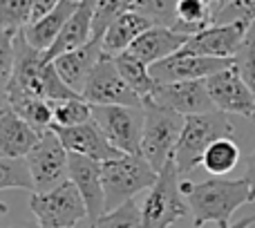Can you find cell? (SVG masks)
Masks as SVG:
<instances>
[{"label": "cell", "mask_w": 255, "mask_h": 228, "mask_svg": "<svg viewBox=\"0 0 255 228\" xmlns=\"http://www.w3.org/2000/svg\"><path fill=\"white\" fill-rule=\"evenodd\" d=\"M181 195L190 208L195 228L213 222L217 228H229L235 211L244 204H251V186L244 179H215L206 181H181Z\"/></svg>", "instance_id": "cell-1"}, {"label": "cell", "mask_w": 255, "mask_h": 228, "mask_svg": "<svg viewBox=\"0 0 255 228\" xmlns=\"http://www.w3.org/2000/svg\"><path fill=\"white\" fill-rule=\"evenodd\" d=\"M235 127L231 123L229 114L215 110L197 116H186L184 132L179 136V143L175 150V163L179 177H186L202 166V159L211 143H215L222 136H233Z\"/></svg>", "instance_id": "cell-2"}, {"label": "cell", "mask_w": 255, "mask_h": 228, "mask_svg": "<svg viewBox=\"0 0 255 228\" xmlns=\"http://www.w3.org/2000/svg\"><path fill=\"white\" fill-rule=\"evenodd\" d=\"M145 123H143V139H141V157L150 163L157 172L166 168V163L175 157L179 136L184 132L186 116L161 108L152 101L143 103Z\"/></svg>", "instance_id": "cell-3"}, {"label": "cell", "mask_w": 255, "mask_h": 228, "mask_svg": "<svg viewBox=\"0 0 255 228\" xmlns=\"http://www.w3.org/2000/svg\"><path fill=\"white\" fill-rule=\"evenodd\" d=\"M159 179V172L141 154H124L121 159L103 163V188H106V208L124 206L134 199L141 190H150Z\"/></svg>", "instance_id": "cell-4"}, {"label": "cell", "mask_w": 255, "mask_h": 228, "mask_svg": "<svg viewBox=\"0 0 255 228\" xmlns=\"http://www.w3.org/2000/svg\"><path fill=\"white\" fill-rule=\"evenodd\" d=\"M179 184V172H177V163L172 157L166 163V168L159 172L157 184L150 188L141 206V215H143L141 228H172L188 215L190 208L181 195Z\"/></svg>", "instance_id": "cell-5"}, {"label": "cell", "mask_w": 255, "mask_h": 228, "mask_svg": "<svg viewBox=\"0 0 255 228\" xmlns=\"http://www.w3.org/2000/svg\"><path fill=\"white\" fill-rule=\"evenodd\" d=\"M29 211L40 228H74L88 217V206L72 179H65L49 193H34L29 197Z\"/></svg>", "instance_id": "cell-6"}, {"label": "cell", "mask_w": 255, "mask_h": 228, "mask_svg": "<svg viewBox=\"0 0 255 228\" xmlns=\"http://www.w3.org/2000/svg\"><path fill=\"white\" fill-rule=\"evenodd\" d=\"M92 118L101 125L106 136L124 154H141L143 139V108L126 106H92Z\"/></svg>", "instance_id": "cell-7"}, {"label": "cell", "mask_w": 255, "mask_h": 228, "mask_svg": "<svg viewBox=\"0 0 255 228\" xmlns=\"http://www.w3.org/2000/svg\"><path fill=\"white\" fill-rule=\"evenodd\" d=\"M36 193H49L70 177V152L54 130L43 132L40 141L27 154Z\"/></svg>", "instance_id": "cell-8"}, {"label": "cell", "mask_w": 255, "mask_h": 228, "mask_svg": "<svg viewBox=\"0 0 255 228\" xmlns=\"http://www.w3.org/2000/svg\"><path fill=\"white\" fill-rule=\"evenodd\" d=\"M83 99L92 106H126V108H143L141 97L126 83L117 67L115 58L106 56L99 61L83 90Z\"/></svg>", "instance_id": "cell-9"}, {"label": "cell", "mask_w": 255, "mask_h": 228, "mask_svg": "<svg viewBox=\"0 0 255 228\" xmlns=\"http://www.w3.org/2000/svg\"><path fill=\"white\" fill-rule=\"evenodd\" d=\"M233 67V58L197 56L190 52H177L175 56L159 61L150 67L157 83H179V81H208L211 76Z\"/></svg>", "instance_id": "cell-10"}, {"label": "cell", "mask_w": 255, "mask_h": 228, "mask_svg": "<svg viewBox=\"0 0 255 228\" xmlns=\"http://www.w3.org/2000/svg\"><path fill=\"white\" fill-rule=\"evenodd\" d=\"M148 101L161 108L181 114V116H197V114L215 112L206 81H179V83H157L152 97Z\"/></svg>", "instance_id": "cell-11"}, {"label": "cell", "mask_w": 255, "mask_h": 228, "mask_svg": "<svg viewBox=\"0 0 255 228\" xmlns=\"http://www.w3.org/2000/svg\"><path fill=\"white\" fill-rule=\"evenodd\" d=\"M206 85L217 110L226 112L229 116L240 114L249 121H255V94L244 83V79L238 74L235 67H229V70L211 76L206 81Z\"/></svg>", "instance_id": "cell-12"}, {"label": "cell", "mask_w": 255, "mask_h": 228, "mask_svg": "<svg viewBox=\"0 0 255 228\" xmlns=\"http://www.w3.org/2000/svg\"><path fill=\"white\" fill-rule=\"evenodd\" d=\"M52 130L61 136L67 152L81 154V157L94 159V161H101V163L124 157V152L112 145V141L108 139L106 132L101 130V125L94 118L76 127H52Z\"/></svg>", "instance_id": "cell-13"}, {"label": "cell", "mask_w": 255, "mask_h": 228, "mask_svg": "<svg viewBox=\"0 0 255 228\" xmlns=\"http://www.w3.org/2000/svg\"><path fill=\"white\" fill-rule=\"evenodd\" d=\"M70 179L76 184L85 206H88L90 226L108 213L106 188H103V163L94 159L70 152Z\"/></svg>", "instance_id": "cell-14"}, {"label": "cell", "mask_w": 255, "mask_h": 228, "mask_svg": "<svg viewBox=\"0 0 255 228\" xmlns=\"http://www.w3.org/2000/svg\"><path fill=\"white\" fill-rule=\"evenodd\" d=\"M247 22H231V25H211L208 29L190 36L184 52L211 58H233L240 49L244 36L249 31Z\"/></svg>", "instance_id": "cell-15"}, {"label": "cell", "mask_w": 255, "mask_h": 228, "mask_svg": "<svg viewBox=\"0 0 255 228\" xmlns=\"http://www.w3.org/2000/svg\"><path fill=\"white\" fill-rule=\"evenodd\" d=\"M101 58H103L101 40L92 38L88 45L74 49V52L63 54V56H58L56 61H52V63L56 65V72L63 79V83H65L70 90H74L76 94L83 97L85 85H88L90 76H92L94 67L99 65Z\"/></svg>", "instance_id": "cell-16"}, {"label": "cell", "mask_w": 255, "mask_h": 228, "mask_svg": "<svg viewBox=\"0 0 255 228\" xmlns=\"http://www.w3.org/2000/svg\"><path fill=\"white\" fill-rule=\"evenodd\" d=\"M188 40L190 36L179 34V31L170 29V27H150L145 34H141L132 43V47L128 52H132L148 67H152L154 63L166 61V58L175 56L177 52H181Z\"/></svg>", "instance_id": "cell-17"}, {"label": "cell", "mask_w": 255, "mask_h": 228, "mask_svg": "<svg viewBox=\"0 0 255 228\" xmlns=\"http://www.w3.org/2000/svg\"><path fill=\"white\" fill-rule=\"evenodd\" d=\"M43 132L22 121L9 103L2 101L0 110V157H27L40 141Z\"/></svg>", "instance_id": "cell-18"}, {"label": "cell", "mask_w": 255, "mask_h": 228, "mask_svg": "<svg viewBox=\"0 0 255 228\" xmlns=\"http://www.w3.org/2000/svg\"><path fill=\"white\" fill-rule=\"evenodd\" d=\"M94 7H97V0H81L79 9L74 11V16L67 20V25L63 27L61 36L56 38V43L49 47V52H45V58L49 63L56 61L58 56L67 52H74V49L88 45L94 38Z\"/></svg>", "instance_id": "cell-19"}, {"label": "cell", "mask_w": 255, "mask_h": 228, "mask_svg": "<svg viewBox=\"0 0 255 228\" xmlns=\"http://www.w3.org/2000/svg\"><path fill=\"white\" fill-rule=\"evenodd\" d=\"M79 4H81V0H63L54 11H49L47 16H43L40 20L27 25L25 29H22L27 43H29L31 47L40 49V52H49V47L56 43V38L61 36L63 27H65L67 20L74 16Z\"/></svg>", "instance_id": "cell-20"}, {"label": "cell", "mask_w": 255, "mask_h": 228, "mask_svg": "<svg viewBox=\"0 0 255 228\" xmlns=\"http://www.w3.org/2000/svg\"><path fill=\"white\" fill-rule=\"evenodd\" d=\"M150 27H154V25L145 16H141L139 11L124 13L119 20L112 22L110 29H108L106 36L101 38L103 54L115 58V56H119V54L128 52V49L132 47V43H134L141 34H145Z\"/></svg>", "instance_id": "cell-21"}, {"label": "cell", "mask_w": 255, "mask_h": 228, "mask_svg": "<svg viewBox=\"0 0 255 228\" xmlns=\"http://www.w3.org/2000/svg\"><path fill=\"white\" fill-rule=\"evenodd\" d=\"M2 101L11 106V110L27 121L34 130L47 132L54 125V110L52 103L45 101L40 97H29V94H18V92H7L2 94Z\"/></svg>", "instance_id": "cell-22"}, {"label": "cell", "mask_w": 255, "mask_h": 228, "mask_svg": "<svg viewBox=\"0 0 255 228\" xmlns=\"http://www.w3.org/2000/svg\"><path fill=\"white\" fill-rule=\"evenodd\" d=\"M215 25V9L208 0H179L177 2V20L172 29L184 36H195Z\"/></svg>", "instance_id": "cell-23"}, {"label": "cell", "mask_w": 255, "mask_h": 228, "mask_svg": "<svg viewBox=\"0 0 255 228\" xmlns=\"http://www.w3.org/2000/svg\"><path fill=\"white\" fill-rule=\"evenodd\" d=\"M115 63H117V67H119L121 76L126 79V83L139 94L141 101L143 103L148 101V99L152 97L154 88H157V81L150 74V67L145 65L141 58H136L132 52H124V54H119V56H115Z\"/></svg>", "instance_id": "cell-24"}, {"label": "cell", "mask_w": 255, "mask_h": 228, "mask_svg": "<svg viewBox=\"0 0 255 228\" xmlns=\"http://www.w3.org/2000/svg\"><path fill=\"white\" fill-rule=\"evenodd\" d=\"M240 157H242V152H240L238 141L233 136H222L215 143H211V148L206 150V154L202 159V166L208 175L224 177L240 163Z\"/></svg>", "instance_id": "cell-25"}, {"label": "cell", "mask_w": 255, "mask_h": 228, "mask_svg": "<svg viewBox=\"0 0 255 228\" xmlns=\"http://www.w3.org/2000/svg\"><path fill=\"white\" fill-rule=\"evenodd\" d=\"M27 190L34 195L36 184L27 157H0V190Z\"/></svg>", "instance_id": "cell-26"}, {"label": "cell", "mask_w": 255, "mask_h": 228, "mask_svg": "<svg viewBox=\"0 0 255 228\" xmlns=\"http://www.w3.org/2000/svg\"><path fill=\"white\" fill-rule=\"evenodd\" d=\"M34 20V0H0V29L2 34H20Z\"/></svg>", "instance_id": "cell-27"}, {"label": "cell", "mask_w": 255, "mask_h": 228, "mask_svg": "<svg viewBox=\"0 0 255 228\" xmlns=\"http://www.w3.org/2000/svg\"><path fill=\"white\" fill-rule=\"evenodd\" d=\"M52 110H54L52 127H76L92 121V103H88L83 97L52 101Z\"/></svg>", "instance_id": "cell-28"}, {"label": "cell", "mask_w": 255, "mask_h": 228, "mask_svg": "<svg viewBox=\"0 0 255 228\" xmlns=\"http://www.w3.org/2000/svg\"><path fill=\"white\" fill-rule=\"evenodd\" d=\"M134 9V0H97L94 7V38L101 40L106 36V31L110 29V25L115 20H119L124 13Z\"/></svg>", "instance_id": "cell-29"}, {"label": "cell", "mask_w": 255, "mask_h": 228, "mask_svg": "<svg viewBox=\"0 0 255 228\" xmlns=\"http://www.w3.org/2000/svg\"><path fill=\"white\" fill-rule=\"evenodd\" d=\"M177 2L179 0H134V9L145 16L154 27H175L177 20Z\"/></svg>", "instance_id": "cell-30"}, {"label": "cell", "mask_w": 255, "mask_h": 228, "mask_svg": "<svg viewBox=\"0 0 255 228\" xmlns=\"http://www.w3.org/2000/svg\"><path fill=\"white\" fill-rule=\"evenodd\" d=\"M143 224V215H141V206L130 199L124 206L108 211L103 217H99L90 228H141Z\"/></svg>", "instance_id": "cell-31"}, {"label": "cell", "mask_w": 255, "mask_h": 228, "mask_svg": "<svg viewBox=\"0 0 255 228\" xmlns=\"http://www.w3.org/2000/svg\"><path fill=\"white\" fill-rule=\"evenodd\" d=\"M233 67L238 70V74L242 76L244 83H247L255 94V22H251L242 45H240V49L235 52Z\"/></svg>", "instance_id": "cell-32"}, {"label": "cell", "mask_w": 255, "mask_h": 228, "mask_svg": "<svg viewBox=\"0 0 255 228\" xmlns=\"http://www.w3.org/2000/svg\"><path fill=\"white\" fill-rule=\"evenodd\" d=\"M231 22H255V0H231L215 16V25H231Z\"/></svg>", "instance_id": "cell-33"}, {"label": "cell", "mask_w": 255, "mask_h": 228, "mask_svg": "<svg viewBox=\"0 0 255 228\" xmlns=\"http://www.w3.org/2000/svg\"><path fill=\"white\" fill-rule=\"evenodd\" d=\"M244 179L251 186V202H255V152L249 157L247 161V170H244Z\"/></svg>", "instance_id": "cell-34"}, {"label": "cell", "mask_w": 255, "mask_h": 228, "mask_svg": "<svg viewBox=\"0 0 255 228\" xmlns=\"http://www.w3.org/2000/svg\"><path fill=\"white\" fill-rule=\"evenodd\" d=\"M253 224H255V215L253 217H242L240 222H233L229 228H251Z\"/></svg>", "instance_id": "cell-35"}, {"label": "cell", "mask_w": 255, "mask_h": 228, "mask_svg": "<svg viewBox=\"0 0 255 228\" xmlns=\"http://www.w3.org/2000/svg\"><path fill=\"white\" fill-rule=\"evenodd\" d=\"M208 2H211V7H213V9H215V16H217V13H220V11H222V9H224V7H226V4H229V2H231V0H208Z\"/></svg>", "instance_id": "cell-36"}, {"label": "cell", "mask_w": 255, "mask_h": 228, "mask_svg": "<svg viewBox=\"0 0 255 228\" xmlns=\"http://www.w3.org/2000/svg\"><path fill=\"white\" fill-rule=\"evenodd\" d=\"M9 228H40V226H38V222H20V224L9 226Z\"/></svg>", "instance_id": "cell-37"}]
</instances>
